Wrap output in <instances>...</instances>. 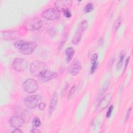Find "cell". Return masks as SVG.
<instances>
[{
    "mask_svg": "<svg viewBox=\"0 0 133 133\" xmlns=\"http://www.w3.org/2000/svg\"><path fill=\"white\" fill-rule=\"evenodd\" d=\"M23 26L28 30L34 31L39 29L42 25L41 19L37 17L27 19L23 23Z\"/></svg>",
    "mask_w": 133,
    "mask_h": 133,
    "instance_id": "2",
    "label": "cell"
},
{
    "mask_svg": "<svg viewBox=\"0 0 133 133\" xmlns=\"http://www.w3.org/2000/svg\"><path fill=\"white\" fill-rule=\"evenodd\" d=\"M72 1L71 0H61L57 1L55 3V8L60 11H63L65 10L69 9L71 6Z\"/></svg>",
    "mask_w": 133,
    "mask_h": 133,
    "instance_id": "9",
    "label": "cell"
},
{
    "mask_svg": "<svg viewBox=\"0 0 133 133\" xmlns=\"http://www.w3.org/2000/svg\"><path fill=\"white\" fill-rule=\"evenodd\" d=\"M129 57H128V58H127V59H126V62H125V68H124V70L126 69V68L127 67V64H128V62H129Z\"/></svg>",
    "mask_w": 133,
    "mask_h": 133,
    "instance_id": "34",
    "label": "cell"
},
{
    "mask_svg": "<svg viewBox=\"0 0 133 133\" xmlns=\"http://www.w3.org/2000/svg\"><path fill=\"white\" fill-rule=\"evenodd\" d=\"M91 63H92V64H91V68H90V73L93 74L96 71L98 64L97 61L95 62H92Z\"/></svg>",
    "mask_w": 133,
    "mask_h": 133,
    "instance_id": "25",
    "label": "cell"
},
{
    "mask_svg": "<svg viewBox=\"0 0 133 133\" xmlns=\"http://www.w3.org/2000/svg\"><path fill=\"white\" fill-rule=\"evenodd\" d=\"M24 122L25 121L22 116L17 115L11 116L9 121L10 125L15 128L22 127L24 124Z\"/></svg>",
    "mask_w": 133,
    "mask_h": 133,
    "instance_id": "8",
    "label": "cell"
},
{
    "mask_svg": "<svg viewBox=\"0 0 133 133\" xmlns=\"http://www.w3.org/2000/svg\"><path fill=\"white\" fill-rule=\"evenodd\" d=\"M122 17H119L115 21V22L113 24V30H114V31H116L118 28V27L119 26L120 24L122 22Z\"/></svg>",
    "mask_w": 133,
    "mask_h": 133,
    "instance_id": "19",
    "label": "cell"
},
{
    "mask_svg": "<svg viewBox=\"0 0 133 133\" xmlns=\"http://www.w3.org/2000/svg\"><path fill=\"white\" fill-rule=\"evenodd\" d=\"M75 53L74 49L72 47H69L65 49V54L66 55V59L68 62L70 61L73 57Z\"/></svg>",
    "mask_w": 133,
    "mask_h": 133,
    "instance_id": "17",
    "label": "cell"
},
{
    "mask_svg": "<svg viewBox=\"0 0 133 133\" xmlns=\"http://www.w3.org/2000/svg\"><path fill=\"white\" fill-rule=\"evenodd\" d=\"M94 4L91 3H89L85 6L84 11L85 13H88L94 9Z\"/></svg>",
    "mask_w": 133,
    "mask_h": 133,
    "instance_id": "20",
    "label": "cell"
},
{
    "mask_svg": "<svg viewBox=\"0 0 133 133\" xmlns=\"http://www.w3.org/2000/svg\"><path fill=\"white\" fill-rule=\"evenodd\" d=\"M76 88H77V87H76V86L75 85H74L72 87V88H71V89H70V90L69 91V95H68V99L69 100L71 99L73 97V96H74V95L75 94V91L76 90Z\"/></svg>",
    "mask_w": 133,
    "mask_h": 133,
    "instance_id": "21",
    "label": "cell"
},
{
    "mask_svg": "<svg viewBox=\"0 0 133 133\" xmlns=\"http://www.w3.org/2000/svg\"><path fill=\"white\" fill-rule=\"evenodd\" d=\"M23 90L27 93L32 94L36 92L38 88L37 82L33 78H28L22 84Z\"/></svg>",
    "mask_w": 133,
    "mask_h": 133,
    "instance_id": "4",
    "label": "cell"
},
{
    "mask_svg": "<svg viewBox=\"0 0 133 133\" xmlns=\"http://www.w3.org/2000/svg\"><path fill=\"white\" fill-rule=\"evenodd\" d=\"M78 26L80 27L84 31H85L88 27V22L87 20H83L80 23Z\"/></svg>",
    "mask_w": 133,
    "mask_h": 133,
    "instance_id": "24",
    "label": "cell"
},
{
    "mask_svg": "<svg viewBox=\"0 0 133 133\" xmlns=\"http://www.w3.org/2000/svg\"><path fill=\"white\" fill-rule=\"evenodd\" d=\"M42 97L35 95L27 97L24 99V104L29 109H33L39 105L42 101Z\"/></svg>",
    "mask_w": 133,
    "mask_h": 133,
    "instance_id": "3",
    "label": "cell"
},
{
    "mask_svg": "<svg viewBox=\"0 0 133 133\" xmlns=\"http://www.w3.org/2000/svg\"><path fill=\"white\" fill-rule=\"evenodd\" d=\"M58 102V96L56 92H55L52 95L51 98V100L49 103V106L48 108V113L49 115H51L53 112L55 111V108L57 105V103Z\"/></svg>",
    "mask_w": 133,
    "mask_h": 133,
    "instance_id": "13",
    "label": "cell"
},
{
    "mask_svg": "<svg viewBox=\"0 0 133 133\" xmlns=\"http://www.w3.org/2000/svg\"><path fill=\"white\" fill-rule=\"evenodd\" d=\"M28 66L26 60L22 58H16L12 63V68L17 71H23Z\"/></svg>",
    "mask_w": 133,
    "mask_h": 133,
    "instance_id": "7",
    "label": "cell"
},
{
    "mask_svg": "<svg viewBox=\"0 0 133 133\" xmlns=\"http://www.w3.org/2000/svg\"><path fill=\"white\" fill-rule=\"evenodd\" d=\"M57 76V74L56 72L47 70L41 76L38 77L40 81L44 83L56 78Z\"/></svg>",
    "mask_w": 133,
    "mask_h": 133,
    "instance_id": "11",
    "label": "cell"
},
{
    "mask_svg": "<svg viewBox=\"0 0 133 133\" xmlns=\"http://www.w3.org/2000/svg\"><path fill=\"white\" fill-rule=\"evenodd\" d=\"M63 12V14L65 17L70 18L71 17V13L69 9L65 10Z\"/></svg>",
    "mask_w": 133,
    "mask_h": 133,
    "instance_id": "28",
    "label": "cell"
},
{
    "mask_svg": "<svg viewBox=\"0 0 133 133\" xmlns=\"http://www.w3.org/2000/svg\"><path fill=\"white\" fill-rule=\"evenodd\" d=\"M84 32L81 28L79 26L78 27L76 31L75 32V34L73 35V39H72V43L74 45H77L81 41L82 38V33Z\"/></svg>",
    "mask_w": 133,
    "mask_h": 133,
    "instance_id": "16",
    "label": "cell"
},
{
    "mask_svg": "<svg viewBox=\"0 0 133 133\" xmlns=\"http://www.w3.org/2000/svg\"><path fill=\"white\" fill-rule=\"evenodd\" d=\"M112 98V96L110 93L107 94L106 95H105L101 100L99 103L97 105V107L98 109L101 111L103 109H104L105 107H107L108 104L111 101V99Z\"/></svg>",
    "mask_w": 133,
    "mask_h": 133,
    "instance_id": "12",
    "label": "cell"
},
{
    "mask_svg": "<svg viewBox=\"0 0 133 133\" xmlns=\"http://www.w3.org/2000/svg\"><path fill=\"white\" fill-rule=\"evenodd\" d=\"M12 132H17V133H18V132H23V131L22 130H21L20 129H19V128H17L16 129H15L12 131Z\"/></svg>",
    "mask_w": 133,
    "mask_h": 133,
    "instance_id": "33",
    "label": "cell"
},
{
    "mask_svg": "<svg viewBox=\"0 0 133 133\" xmlns=\"http://www.w3.org/2000/svg\"><path fill=\"white\" fill-rule=\"evenodd\" d=\"M113 105H110V107L109 108V109H108V110L107 112V114H106V117L107 118H109L111 116L112 111H113Z\"/></svg>",
    "mask_w": 133,
    "mask_h": 133,
    "instance_id": "27",
    "label": "cell"
},
{
    "mask_svg": "<svg viewBox=\"0 0 133 133\" xmlns=\"http://www.w3.org/2000/svg\"><path fill=\"white\" fill-rule=\"evenodd\" d=\"M60 16V12L56 8H49L44 11L42 16L45 19L48 20H55L58 19Z\"/></svg>",
    "mask_w": 133,
    "mask_h": 133,
    "instance_id": "5",
    "label": "cell"
},
{
    "mask_svg": "<svg viewBox=\"0 0 133 133\" xmlns=\"http://www.w3.org/2000/svg\"><path fill=\"white\" fill-rule=\"evenodd\" d=\"M41 131L36 128H33L31 131L30 132H32V133H38V132H40Z\"/></svg>",
    "mask_w": 133,
    "mask_h": 133,
    "instance_id": "32",
    "label": "cell"
},
{
    "mask_svg": "<svg viewBox=\"0 0 133 133\" xmlns=\"http://www.w3.org/2000/svg\"><path fill=\"white\" fill-rule=\"evenodd\" d=\"M41 121L38 117H35L32 121V125L34 127H38L41 125Z\"/></svg>",
    "mask_w": 133,
    "mask_h": 133,
    "instance_id": "23",
    "label": "cell"
},
{
    "mask_svg": "<svg viewBox=\"0 0 133 133\" xmlns=\"http://www.w3.org/2000/svg\"><path fill=\"white\" fill-rule=\"evenodd\" d=\"M124 57H125V53L123 51H122L120 54L119 59V60H118V61L117 62V68L118 70L120 69L122 67V66L123 65V63Z\"/></svg>",
    "mask_w": 133,
    "mask_h": 133,
    "instance_id": "18",
    "label": "cell"
},
{
    "mask_svg": "<svg viewBox=\"0 0 133 133\" xmlns=\"http://www.w3.org/2000/svg\"><path fill=\"white\" fill-rule=\"evenodd\" d=\"M46 70V64L44 62L39 60H35L33 61L30 66V73L34 76L39 77Z\"/></svg>",
    "mask_w": 133,
    "mask_h": 133,
    "instance_id": "1",
    "label": "cell"
},
{
    "mask_svg": "<svg viewBox=\"0 0 133 133\" xmlns=\"http://www.w3.org/2000/svg\"><path fill=\"white\" fill-rule=\"evenodd\" d=\"M48 33L49 34V35L51 36H55L57 34V31L56 30L55 28H50L48 31Z\"/></svg>",
    "mask_w": 133,
    "mask_h": 133,
    "instance_id": "26",
    "label": "cell"
},
{
    "mask_svg": "<svg viewBox=\"0 0 133 133\" xmlns=\"http://www.w3.org/2000/svg\"><path fill=\"white\" fill-rule=\"evenodd\" d=\"M82 69V64L81 62L78 60H75L70 65L69 72L72 75H77Z\"/></svg>",
    "mask_w": 133,
    "mask_h": 133,
    "instance_id": "10",
    "label": "cell"
},
{
    "mask_svg": "<svg viewBox=\"0 0 133 133\" xmlns=\"http://www.w3.org/2000/svg\"><path fill=\"white\" fill-rule=\"evenodd\" d=\"M3 34L4 38L6 39H15L19 38V33L17 31H6Z\"/></svg>",
    "mask_w": 133,
    "mask_h": 133,
    "instance_id": "15",
    "label": "cell"
},
{
    "mask_svg": "<svg viewBox=\"0 0 133 133\" xmlns=\"http://www.w3.org/2000/svg\"><path fill=\"white\" fill-rule=\"evenodd\" d=\"M110 84V81L109 80H107L104 82V83H103L100 91H99V94L98 96V98L97 99V105H98V104L99 103L100 101H101V100L102 99V98H103V96L104 95V94L105 92V91L108 90L109 86Z\"/></svg>",
    "mask_w": 133,
    "mask_h": 133,
    "instance_id": "14",
    "label": "cell"
},
{
    "mask_svg": "<svg viewBox=\"0 0 133 133\" xmlns=\"http://www.w3.org/2000/svg\"><path fill=\"white\" fill-rule=\"evenodd\" d=\"M25 42L22 40H19L14 43V46L18 49H20Z\"/></svg>",
    "mask_w": 133,
    "mask_h": 133,
    "instance_id": "22",
    "label": "cell"
},
{
    "mask_svg": "<svg viewBox=\"0 0 133 133\" xmlns=\"http://www.w3.org/2000/svg\"><path fill=\"white\" fill-rule=\"evenodd\" d=\"M131 110H132V108L130 107V108H129V109L128 110L127 112V114H126V121H127L129 116H130V113H131Z\"/></svg>",
    "mask_w": 133,
    "mask_h": 133,
    "instance_id": "31",
    "label": "cell"
},
{
    "mask_svg": "<svg viewBox=\"0 0 133 133\" xmlns=\"http://www.w3.org/2000/svg\"><path fill=\"white\" fill-rule=\"evenodd\" d=\"M97 59H98V55L97 54H94L92 57H91V62L92 63V62H96L97 61Z\"/></svg>",
    "mask_w": 133,
    "mask_h": 133,
    "instance_id": "29",
    "label": "cell"
},
{
    "mask_svg": "<svg viewBox=\"0 0 133 133\" xmlns=\"http://www.w3.org/2000/svg\"><path fill=\"white\" fill-rule=\"evenodd\" d=\"M37 46V44L35 42L30 41L25 42L22 47L19 49L20 52L25 55H28L32 54Z\"/></svg>",
    "mask_w": 133,
    "mask_h": 133,
    "instance_id": "6",
    "label": "cell"
},
{
    "mask_svg": "<svg viewBox=\"0 0 133 133\" xmlns=\"http://www.w3.org/2000/svg\"><path fill=\"white\" fill-rule=\"evenodd\" d=\"M45 106H46V104H45L44 102H42H42L39 104V105H38V109H39L40 110H44V109H45Z\"/></svg>",
    "mask_w": 133,
    "mask_h": 133,
    "instance_id": "30",
    "label": "cell"
}]
</instances>
